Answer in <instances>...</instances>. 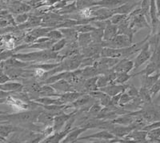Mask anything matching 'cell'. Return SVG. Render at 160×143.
<instances>
[{
  "label": "cell",
  "mask_w": 160,
  "mask_h": 143,
  "mask_svg": "<svg viewBox=\"0 0 160 143\" xmlns=\"http://www.w3.org/2000/svg\"><path fill=\"white\" fill-rule=\"evenodd\" d=\"M12 57L22 60L24 62H45L48 60L58 59L59 62V54L58 52H55L51 49L39 50L38 51L30 53H18V54H13Z\"/></svg>",
  "instance_id": "cell-1"
},
{
  "label": "cell",
  "mask_w": 160,
  "mask_h": 143,
  "mask_svg": "<svg viewBox=\"0 0 160 143\" xmlns=\"http://www.w3.org/2000/svg\"><path fill=\"white\" fill-rule=\"evenodd\" d=\"M41 111H42L40 109H38V110H33V111H22L18 114L0 115V119L6 121L7 122H10V123H16L23 126L36 121L37 118Z\"/></svg>",
  "instance_id": "cell-2"
},
{
  "label": "cell",
  "mask_w": 160,
  "mask_h": 143,
  "mask_svg": "<svg viewBox=\"0 0 160 143\" xmlns=\"http://www.w3.org/2000/svg\"><path fill=\"white\" fill-rule=\"evenodd\" d=\"M103 47H111V48H122L132 45V39L129 36L122 34H118L112 39L109 41L102 42Z\"/></svg>",
  "instance_id": "cell-3"
},
{
  "label": "cell",
  "mask_w": 160,
  "mask_h": 143,
  "mask_svg": "<svg viewBox=\"0 0 160 143\" xmlns=\"http://www.w3.org/2000/svg\"><path fill=\"white\" fill-rule=\"evenodd\" d=\"M153 49L151 48V44H150L149 41H147L146 43L142 46L141 50L139 51V53L135 58V67H134V70H137L141 66L143 65L147 62H148L151 58V55H152Z\"/></svg>",
  "instance_id": "cell-4"
},
{
  "label": "cell",
  "mask_w": 160,
  "mask_h": 143,
  "mask_svg": "<svg viewBox=\"0 0 160 143\" xmlns=\"http://www.w3.org/2000/svg\"><path fill=\"white\" fill-rule=\"evenodd\" d=\"M119 58H110V57H101L97 59L93 67H95L98 71V74H102L108 70L115 67L119 61Z\"/></svg>",
  "instance_id": "cell-5"
},
{
  "label": "cell",
  "mask_w": 160,
  "mask_h": 143,
  "mask_svg": "<svg viewBox=\"0 0 160 143\" xmlns=\"http://www.w3.org/2000/svg\"><path fill=\"white\" fill-rule=\"evenodd\" d=\"M78 109H75V111H73L72 112L69 113V114H66V113L62 112L58 114V115L55 117L54 121H53L52 126L54 131H61L64 126H65L66 123L68 122V120L75 115L77 112H78Z\"/></svg>",
  "instance_id": "cell-6"
},
{
  "label": "cell",
  "mask_w": 160,
  "mask_h": 143,
  "mask_svg": "<svg viewBox=\"0 0 160 143\" xmlns=\"http://www.w3.org/2000/svg\"><path fill=\"white\" fill-rule=\"evenodd\" d=\"M128 86H129V85H127V84L111 83L106 86L102 87V88H99V90L112 97L116 95V94H120V93L125 92Z\"/></svg>",
  "instance_id": "cell-7"
},
{
  "label": "cell",
  "mask_w": 160,
  "mask_h": 143,
  "mask_svg": "<svg viewBox=\"0 0 160 143\" xmlns=\"http://www.w3.org/2000/svg\"><path fill=\"white\" fill-rule=\"evenodd\" d=\"M135 62L132 60L128 59V58H124L119 60L118 63L113 67V70L117 73H129L132 70H134Z\"/></svg>",
  "instance_id": "cell-8"
},
{
  "label": "cell",
  "mask_w": 160,
  "mask_h": 143,
  "mask_svg": "<svg viewBox=\"0 0 160 143\" xmlns=\"http://www.w3.org/2000/svg\"><path fill=\"white\" fill-rule=\"evenodd\" d=\"M51 86L58 94H64V93L77 91L76 88L72 84L70 83L67 79H61L55 83L51 84Z\"/></svg>",
  "instance_id": "cell-9"
},
{
  "label": "cell",
  "mask_w": 160,
  "mask_h": 143,
  "mask_svg": "<svg viewBox=\"0 0 160 143\" xmlns=\"http://www.w3.org/2000/svg\"><path fill=\"white\" fill-rule=\"evenodd\" d=\"M138 6H140V1L138 2H135L130 0V1L122 4V5L118 7L115 8V9H112V12L114 14H122V15H128Z\"/></svg>",
  "instance_id": "cell-10"
},
{
  "label": "cell",
  "mask_w": 160,
  "mask_h": 143,
  "mask_svg": "<svg viewBox=\"0 0 160 143\" xmlns=\"http://www.w3.org/2000/svg\"><path fill=\"white\" fill-rule=\"evenodd\" d=\"M88 131V129L85 127L79 126V127H74V128L68 133V134L65 137L62 142L63 143H75L78 140L79 136L84 132Z\"/></svg>",
  "instance_id": "cell-11"
},
{
  "label": "cell",
  "mask_w": 160,
  "mask_h": 143,
  "mask_svg": "<svg viewBox=\"0 0 160 143\" xmlns=\"http://www.w3.org/2000/svg\"><path fill=\"white\" fill-rule=\"evenodd\" d=\"M115 136L111 134L110 131L107 130H102L99 132L95 133V134H91V135L85 136V137H81L78 138V140H90V139H99V140H112L115 139Z\"/></svg>",
  "instance_id": "cell-12"
},
{
  "label": "cell",
  "mask_w": 160,
  "mask_h": 143,
  "mask_svg": "<svg viewBox=\"0 0 160 143\" xmlns=\"http://www.w3.org/2000/svg\"><path fill=\"white\" fill-rule=\"evenodd\" d=\"M125 138L131 140L134 142H146L148 141V131L143 130H134Z\"/></svg>",
  "instance_id": "cell-13"
},
{
  "label": "cell",
  "mask_w": 160,
  "mask_h": 143,
  "mask_svg": "<svg viewBox=\"0 0 160 143\" xmlns=\"http://www.w3.org/2000/svg\"><path fill=\"white\" fill-rule=\"evenodd\" d=\"M128 1H130V0H98V1L95 2L94 7L97 6V7H105L112 10L118 7L125 2H128Z\"/></svg>",
  "instance_id": "cell-14"
},
{
  "label": "cell",
  "mask_w": 160,
  "mask_h": 143,
  "mask_svg": "<svg viewBox=\"0 0 160 143\" xmlns=\"http://www.w3.org/2000/svg\"><path fill=\"white\" fill-rule=\"evenodd\" d=\"M141 76V86L151 89L152 86L156 83V81L160 78L158 73H155L151 75H140Z\"/></svg>",
  "instance_id": "cell-15"
},
{
  "label": "cell",
  "mask_w": 160,
  "mask_h": 143,
  "mask_svg": "<svg viewBox=\"0 0 160 143\" xmlns=\"http://www.w3.org/2000/svg\"><path fill=\"white\" fill-rule=\"evenodd\" d=\"M91 101H95V99L91 96V94L88 93H86L83 95L80 96L78 99L75 100V101H73L72 103L70 104L71 107H74L75 109H78L80 107H82L84 106H87L89 104Z\"/></svg>",
  "instance_id": "cell-16"
},
{
  "label": "cell",
  "mask_w": 160,
  "mask_h": 143,
  "mask_svg": "<svg viewBox=\"0 0 160 143\" xmlns=\"http://www.w3.org/2000/svg\"><path fill=\"white\" fill-rule=\"evenodd\" d=\"M55 115L53 113L50 112L48 111L43 110L40 112L38 114V118H37L36 121L38 123H41L42 125H50V124L53 123L54 118H55Z\"/></svg>",
  "instance_id": "cell-17"
},
{
  "label": "cell",
  "mask_w": 160,
  "mask_h": 143,
  "mask_svg": "<svg viewBox=\"0 0 160 143\" xmlns=\"http://www.w3.org/2000/svg\"><path fill=\"white\" fill-rule=\"evenodd\" d=\"M118 35V26L111 22L106 26L103 30V41H109Z\"/></svg>",
  "instance_id": "cell-18"
},
{
  "label": "cell",
  "mask_w": 160,
  "mask_h": 143,
  "mask_svg": "<svg viewBox=\"0 0 160 143\" xmlns=\"http://www.w3.org/2000/svg\"><path fill=\"white\" fill-rule=\"evenodd\" d=\"M77 43L79 48H84L92 43V38H91V32L89 33H78L77 37Z\"/></svg>",
  "instance_id": "cell-19"
},
{
  "label": "cell",
  "mask_w": 160,
  "mask_h": 143,
  "mask_svg": "<svg viewBox=\"0 0 160 143\" xmlns=\"http://www.w3.org/2000/svg\"><path fill=\"white\" fill-rule=\"evenodd\" d=\"M23 88V85L19 82L11 81V82H5L0 84V90L8 92H13V91H19Z\"/></svg>",
  "instance_id": "cell-20"
},
{
  "label": "cell",
  "mask_w": 160,
  "mask_h": 143,
  "mask_svg": "<svg viewBox=\"0 0 160 143\" xmlns=\"http://www.w3.org/2000/svg\"><path fill=\"white\" fill-rule=\"evenodd\" d=\"M19 129L18 126L12 125V124H3L0 125V135L3 138H7L9 135H11L13 133H15L18 131Z\"/></svg>",
  "instance_id": "cell-21"
},
{
  "label": "cell",
  "mask_w": 160,
  "mask_h": 143,
  "mask_svg": "<svg viewBox=\"0 0 160 143\" xmlns=\"http://www.w3.org/2000/svg\"><path fill=\"white\" fill-rule=\"evenodd\" d=\"M97 80H98V76L91 77V78L85 79V82L83 84V88L85 90L86 93L98 91V85H97Z\"/></svg>",
  "instance_id": "cell-22"
},
{
  "label": "cell",
  "mask_w": 160,
  "mask_h": 143,
  "mask_svg": "<svg viewBox=\"0 0 160 143\" xmlns=\"http://www.w3.org/2000/svg\"><path fill=\"white\" fill-rule=\"evenodd\" d=\"M138 97L143 101L145 105L152 102L153 98L151 96V93H150V89H148L146 87H140V89L138 90Z\"/></svg>",
  "instance_id": "cell-23"
},
{
  "label": "cell",
  "mask_w": 160,
  "mask_h": 143,
  "mask_svg": "<svg viewBox=\"0 0 160 143\" xmlns=\"http://www.w3.org/2000/svg\"><path fill=\"white\" fill-rule=\"evenodd\" d=\"M102 106L98 102V101H95V102L92 104L90 106L89 110L88 111V118H96V116L100 113V111H102Z\"/></svg>",
  "instance_id": "cell-24"
},
{
  "label": "cell",
  "mask_w": 160,
  "mask_h": 143,
  "mask_svg": "<svg viewBox=\"0 0 160 143\" xmlns=\"http://www.w3.org/2000/svg\"><path fill=\"white\" fill-rule=\"evenodd\" d=\"M78 11L76 7V2L75 1H72L71 3H68L66 6H64L63 7L61 8L59 10H57V13L58 14H61V15H64V14H71V13H75V11Z\"/></svg>",
  "instance_id": "cell-25"
},
{
  "label": "cell",
  "mask_w": 160,
  "mask_h": 143,
  "mask_svg": "<svg viewBox=\"0 0 160 143\" xmlns=\"http://www.w3.org/2000/svg\"><path fill=\"white\" fill-rule=\"evenodd\" d=\"M59 64L60 62H56V63H37L35 65H30L28 67H32L35 69H40L45 72H48V71H51L56 67H58Z\"/></svg>",
  "instance_id": "cell-26"
},
{
  "label": "cell",
  "mask_w": 160,
  "mask_h": 143,
  "mask_svg": "<svg viewBox=\"0 0 160 143\" xmlns=\"http://www.w3.org/2000/svg\"><path fill=\"white\" fill-rule=\"evenodd\" d=\"M93 43H102L103 42V29L96 28L91 32Z\"/></svg>",
  "instance_id": "cell-27"
},
{
  "label": "cell",
  "mask_w": 160,
  "mask_h": 143,
  "mask_svg": "<svg viewBox=\"0 0 160 143\" xmlns=\"http://www.w3.org/2000/svg\"><path fill=\"white\" fill-rule=\"evenodd\" d=\"M73 27L76 30V31L78 33H89L96 29V27H94L91 23L80 24V25H76Z\"/></svg>",
  "instance_id": "cell-28"
},
{
  "label": "cell",
  "mask_w": 160,
  "mask_h": 143,
  "mask_svg": "<svg viewBox=\"0 0 160 143\" xmlns=\"http://www.w3.org/2000/svg\"><path fill=\"white\" fill-rule=\"evenodd\" d=\"M131 78H133V74H130L129 73H119V74H117L116 78L113 83L125 84Z\"/></svg>",
  "instance_id": "cell-29"
},
{
  "label": "cell",
  "mask_w": 160,
  "mask_h": 143,
  "mask_svg": "<svg viewBox=\"0 0 160 143\" xmlns=\"http://www.w3.org/2000/svg\"><path fill=\"white\" fill-rule=\"evenodd\" d=\"M148 141H160V127L156 129H152L148 131Z\"/></svg>",
  "instance_id": "cell-30"
},
{
  "label": "cell",
  "mask_w": 160,
  "mask_h": 143,
  "mask_svg": "<svg viewBox=\"0 0 160 143\" xmlns=\"http://www.w3.org/2000/svg\"><path fill=\"white\" fill-rule=\"evenodd\" d=\"M67 43H68V40L66 39L65 38H62L61 39L58 40L56 42L54 43V45L51 47V50L55 52H60L61 51L65 48V47L67 46Z\"/></svg>",
  "instance_id": "cell-31"
},
{
  "label": "cell",
  "mask_w": 160,
  "mask_h": 143,
  "mask_svg": "<svg viewBox=\"0 0 160 143\" xmlns=\"http://www.w3.org/2000/svg\"><path fill=\"white\" fill-rule=\"evenodd\" d=\"M150 0H141L140 1V8H141V11L146 16V18L148 19H150ZM150 22H151V19H150Z\"/></svg>",
  "instance_id": "cell-32"
},
{
  "label": "cell",
  "mask_w": 160,
  "mask_h": 143,
  "mask_svg": "<svg viewBox=\"0 0 160 143\" xmlns=\"http://www.w3.org/2000/svg\"><path fill=\"white\" fill-rule=\"evenodd\" d=\"M46 37H48L51 40H55V41H58V40L64 38L62 33L61 32L59 29H52L47 34Z\"/></svg>",
  "instance_id": "cell-33"
},
{
  "label": "cell",
  "mask_w": 160,
  "mask_h": 143,
  "mask_svg": "<svg viewBox=\"0 0 160 143\" xmlns=\"http://www.w3.org/2000/svg\"><path fill=\"white\" fill-rule=\"evenodd\" d=\"M111 84V81L109 80V78L106 76L105 74H99L98 75V80H97V85H98V89L99 88H102V87L106 86Z\"/></svg>",
  "instance_id": "cell-34"
},
{
  "label": "cell",
  "mask_w": 160,
  "mask_h": 143,
  "mask_svg": "<svg viewBox=\"0 0 160 143\" xmlns=\"http://www.w3.org/2000/svg\"><path fill=\"white\" fill-rule=\"evenodd\" d=\"M128 17L127 15H122V14H114L111 18H109V20L111 21V22L112 24H115V25L118 26L120 22H122L124 19H126Z\"/></svg>",
  "instance_id": "cell-35"
},
{
  "label": "cell",
  "mask_w": 160,
  "mask_h": 143,
  "mask_svg": "<svg viewBox=\"0 0 160 143\" xmlns=\"http://www.w3.org/2000/svg\"><path fill=\"white\" fill-rule=\"evenodd\" d=\"M133 97L130 96L129 94L128 93L123 92L121 94V97H120V100H119V106H123L127 105L128 103H129L130 101L133 99Z\"/></svg>",
  "instance_id": "cell-36"
},
{
  "label": "cell",
  "mask_w": 160,
  "mask_h": 143,
  "mask_svg": "<svg viewBox=\"0 0 160 143\" xmlns=\"http://www.w3.org/2000/svg\"><path fill=\"white\" fill-rule=\"evenodd\" d=\"M126 91H127V93L129 94L130 96L133 97V98L138 96V90L137 89L136 87L134 86H129Z\"/></svg>",
  "instance_id": "cell-37"
},
{
  "label": "cell",
  "mask_w": 160,
  "mask_h": 143,
  "mask_svg": "<svg viewBox=\"0 0 160 143\" xmlns=\"http://www.w3.org/2000/svg\"><path fill=\"white\" fill-rule=\"evenodd\" d=\"M28 19H29V15L28 14H21L15 18V21H16L17 23L21 24H23L26 22H28Z\"/></svg>",
  "instance_id": "cell-38"
},
{
  "label": "cell",
  "mask_w": 160,
  "mask_h": 143,
  "mask_svg": "<svg viewBox=\"0 0 160 143\" xmlns=\"http://www.w3.org/2000/svg\"><path fill=\"white\" fill-rule=\"evenodd\" d=\"M10 80H11V78L8 76H7V75H1L0 76V84L5 83V82L10 81Z\"/></svg>",
  "instance_id": "cell-39"
},
{
  "label": "cell",
  "mask_w": 160,
  "mask_h": 143,
  "mask_svg": "<svg viewBox=\"0 0 160 143\" xmlns=\"http://www.w3.org/2000/svg\"><path fill=\"white\" fill-rule=\"evenodd\" d=\"M157 8V14H158V18L160 21V0H155Z\"/></svg>",
  "instance_id": "cell-40"
},
{
  "label": "cell",
  "mask_w": 160,
  "mask_h": 143,
  "mask_svg": "<svg viewBox=\"0 0 160 143\" xmlns=\"http://www.w3.org/2000/svg\"><path fill=\"white\" fill-rule=\"evenodd\" d=\"M6 26H8V22L7 21H5V20H1L0 21V27H6Z\"/></svg>",
  "instance_id": "cell-41"
},
{
  "label": "cell",
  "mask_w": 160,
  "mask_h": 143,
  "mask_svg": "<svg viewBox=\"0 0 160 143\" xmlns=\"http://www.w3.org/2000/svg\"><path fill=\"white\" fill-rule=\"evenodd\" d=\"M158 101H160V91L158 92V95H157L156 98L155 99V102L154 103H157V102H158Z\"/></svg>",
  "instance_id": "cell-42"
},
{
  "label": "cell",
  "mask_w": 160,
  "mask_h": 143,
  "mask_svg": "<svg viewBox=\"0 0 160 143\" xmlns=\"http://www.w3.org/2000/svg\"><path fill=\"white\" fill-rule=\"evenodd\" d=\"M5 114V113L2 112V111H0V114Z\"/></svg>",
  "instance_id": "cell-43"
},
{
  "label": "cell",
  "mask_w": 160,
  "mask_h": 143,
  "mask_svg": "<svg viewBox=\"0 0 160 143\" xmlns=\"http://www.w3.org/2000/svg\"><path fill=\"white\" fill-rule=\"evenodd\" d=\"M93 1H98V0H93Z\"/></svg>",
  "instance_id": "cell-44"
},
{
  "label": "cell",
  "mask_w": 160,
  "mask_h": 143,
  "mask_svg": "<svg viewBox=\"0 0 160 143\" xmlns=\"http://www.w3.org/2000/svg\"><path fill=\"white\" fill-rule=\"evenodd\" d=\"M158 81H159V82H160V78H159V79H158Z\"/></svg>",
  "instance_id": "cell-45"
},
{
  "label": "cell",
  "mask_w": 160,
  "mask_h": 143,
  "mask_svg": "<svg viewBox=\"0 0 160 143\" xmlns=\"http://www.w3.org/2000/svg\"><path fill=\"white\" fill-rule=\"evenodd\" d=\"M158 74H159V75H160V71H159V72H158Z\"/></svg>",
  "instance_id": "cell-46"
}]
</instances>
